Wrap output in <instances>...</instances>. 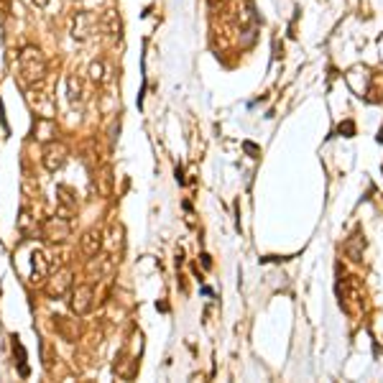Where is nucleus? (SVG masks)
Listing matches in <instances>:
<instances>
[{"instance_id":"obj_5","label":"nucleus","mask_w":383,"mask_h":383,"mask_svg":"<svg viewBox=\"0 0 383 383\" xmlns=\"http://www.w3.org/2000/svg\"><path fill=\"white\" fill-rule=\"evenodd\" d=\"M92 286L90 283H82V286H77L75 294H72V309H75L77 315H87L92 309Z\"/></svg>"},{"instance_id":"obj_3","label":"nucleus","mask_w":383,"mask_h":383,"mask_svg":"<svg viewBox=\"0 0 383 383\" xmlns=\"http://www.w3.org/2000/svg\"><path fill=\"white\" fill-rule=\"evenodd\" d=\"M64 161H67V149L62 146V143L51 141L44 146V167H46V171H59V169L64 167Z\"/></svg>"},{"instance_id":"obj_9","label":"nucleus","mask_w":383,"mask_h":383,"mask_svg":"<svg viewBox=\"0 0 383 383\" xmlns=\"http://www.w3.org/2000/svg\"><path fill=\"white\" fill-rule=\"evenodd\" d=\"M69 283V271H64V274L59 276V283H54V286H51V292L54 294H62L64 292V286H67Z\"/></svg>"},{"instance_id":"obj_7","label":"nucleus","mask_w":383,"mask_h":383,"mask_svg":"<svg viewBox=\"0 0 383 383\" xmlns=\"http://www.w3.org/2000/svg\"><path fill=\"white\" fill-rule=\"evenodd\" d=\"M100 28H102V31H105V34L110 36V39H120V31H123V24H120V18H118L115 10H108V13L102 16Z\"/></svg>"},{"instance_id":"obj_11","label":"nucleus","mask_w":383,"mask_h":383,"mask_svg":"<svg viewBox=\"0 0 383 383\" xmlns=\"http://www.w3.org/2000/svg\"><path fill=\"white\" fill-rule=\"evenodd\" d=\"M342 131H345L348 136H353V131H355V128H353V123H345V125H340V133H342Z\"/></svg>"},{"instance_id":"obj_12","label":"nucleus","mask_w":383,"mask_h":383,"mask_svg":"<svg viewBox=\"0 0 383 383\" xmlns=\"http://www.w3.org/2000/svg\"><path fill=\"white\" fill-rule=\"evenodd\" d=\"M34 3H36V6H41V8H44V6L49 3V0H34Z\"/></svg>"},{"instance_id":"obj_10","label":"nucleus","mask_w":383,"mask_h":383,"mask_svg":"<svg viewBox=\"0 0 383 383\" xmlns=\"http://www.w3.org/2000/svg\"><path fill=\"white\" fill-rule=\"evenodd\" d=\"M90 75H92V80H95V82H102V80H105V75H102V64H92Z\"/></svg>"},{"instance_id":"obj_6","label":"nucleus","mask_w":383,"mask_h":383,"mask_svg":"<svg viewBox=\"0 0 383 383\" xmlns=\"http://www.w3.org/2000/svg\"><path fill=\"white\" fill-rule=\"evenodd\" d=\"M102 245V233L97 227H92L82 235V253L84 256H97V250Z\"/></svg>"},{"instance_id":"obj_2","label":"nucleus","mask_w":383,"mask_h":383,"mask_svg":"<svg viewBox=\"0 0 383 383\" xmlns=\"http://www.w3.org/2000/svg\"><path fill=\"white\" fill-rule=\"evenodd\" d=\"M97 28H100V21H97L95 13H77L75 26H72V36L77 41H87V39L97 34Z\"/></svg>"},{"instance_id":"obj_4","label":"nucleus","mask_w":383,"mask_h":383,"mask_svg":"<svg viewBox=\"0 0 383 383\" xmlns=\"http://www.w3.org/2000/svg\"><path fill=\"white\" fill-rule=\"evenodd\" d=\"M44 238L49 243H62L69 238V220L67 217H49L44 223Z\"/></svg>"},{"instance_id":"obj_1","label":"nucleus","mask_w":383,"mask_h":383,"mask_svg":"<svg viewBox=\"0 0 383 383\" xmlns=\"http://www.w3.org/2000/svg\"><path fill=\"white\" fill-rule=\"evenodd\" d=\"M18 75L26 84L41 82L46 75V59L36 46H24L18 54Z\"/></svg>"},{"instance_id":"obj_8","label":"nucleus","mask_w":383,"mask_h":383,"mask_svg":"<svg viewBox=\"0 0 383 383\" xmlns=\"http://www.w3.org/2000/svg\"><path fill=\"white\" fill-rule=\"evenodd\" d=\"M31 263H34V281H44L49 276V261H46V256L39 253V250H34Z\"/></svg>"}]
</instances>
